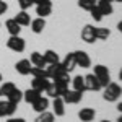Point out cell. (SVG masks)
<instances>
[{"label": "cell", "instance_id": "obj_1", "mask_svg": "<svg viewBox=\"0 0 122 122\" xmlns=\"http://www.w3.org/2000/svg\"><path fill=\"white\" fill-rule=\"evenodd\" d=\"M122 94V88L121 85L117 83H111L107 85V86H104V93H103V98L106 101H109V103H114V101H117L119 98H121Z\"/></svg>", "mask_w": 122, "mask_h": 122}, {"label": "cell", "instance_id": "obj_2", "mask_svg": "<svg viewBox=\"0 0 122 122\" xmlns=\"http://www.w3.org/2000/svg\"><path fill=\"white\" fill-rule=\"evenodd\" d=\"M93 75L98 78V81H99V85H101V88H104V86H107V85L111 83V73H109L107 67L96 65V67H94V73H93Z\"/></svg>", "mask_w": 122, "mask_h": 122}, {"label": "cell", "instance_id": "obj_3", "mask_svg": "<svg viewBox=\"0 0 122 122\" xmlns=\"http://www.w3.org/2000/svg\"><path fill=\"white\" fill-rule=\"evenodd\" d=\"M46 72H47V76L52 78V80H56V78H62V76H68V72L62 67L60 62L52 64V65H49V67L46 65Z\"/></svg>", "mask_w": 122, "mask_h": 122}, {"label": "cell", "instance_id": "obj_4", "mask_svg": "<svg viewBox=\"0 0 122 122\" xmlns=\"http://www.w3.org/2000/svg\"><path fill=\"white\" fill-rule=\"evenodd\" d=\"M7 47L11 49V51H15V52H23L25 47H26V42L20 36H10L8 41H7Z\"/></svg>", "mask_w": 122, "mask_h": 122}, {"label": "cell", "instance_id": "obj_5", "mask_svg": "<svg viewBox=\"0 0 122 122\" xmlns=\"http://www.w3.org/2000/svg\"><path fill=\"white\" fill-rule=\"evenodd\" d=\"M81 98H83V93L75 91V90H67L65 93L62 94L64 103H68V104H76V103H80V101H81Z\"/></svg>", "mask_w": 122, "mask_h": 122}, {"label": "cell", "instance_id": "obj_6", "mask_svg": "<svg viewBox=\"0 0 122 122\" xmlns=\"http://www.w3.org/2000/svg\"><path fill=\"white\" fill-rule=\"evenodd\" d=\"M75 60H76V67H81V68H90L91 65V59L90 56L85 52V51H75Z\"/></svg>", "mask_w": 122, "mask_h": 122}, {"label": "cell", "instance_id": "obj_7", "mask_svg": "<svg viewBox=\"0 0 122 122\" xmlns=\"http://www.w3.org/2000/svg\"><path fill=\"white\" fill-rule=\"evenodd\" d=\"M16 107H18V104L11 103V101H3V99H0V117H3V116H13L15 111H16Z\"/></svg>", "mask_w": 122, "mask_h": 122}, {"label": "cell", "instance_id": "obj_8", "mask_svg": "<svg viewBox=\"0 0 122 122\" xmlns=\"http://www.w3.org/2000/svg\"><path fill=\"white\" fill-rule=\"evenodd\" d=\"M81 39H83L85 42H88V44H93L94 41H98L96 39V28L91 26V25H86L81 29Z\"/></svg>", "mask_w": 122, "mask_h": 122}, {"label": "cell", "instance_id": "obj_9", "mask_svg": "<svg viewBox=\"0 0 122 122\" xmlns=\"http://www.w3.org/2000/svg\"><path fill=\"white\" fill-rule=\"evenodd\" d=\"M51 13H52V2L51 0H46V2L36 5V15H39L41 18H46Z\"/></svg>", "mask_w": 122, "mask_h": 122}, {"label": "cell", "instance_id": "obj_10", "mask_svg": "<svg viewBox=\"0 0 122 122\" xmlns=\"http://www.w3.org/2000/svg\"><path fill=\"white\" fill-rule=\"evenodd\" d=\"M15 68H16V72H18L20 75H29L31 68H33V64L29 62V59H21V60L16 62Z\"/></svg>", "mask_w": 122, "mask_h": 122}, {"label": "cell", "instance_id": "obj_11", "mask_svg": "<svg viewBox=\"0 0 122 122\" xmlns=\"http://www.w3.org/2000/svg\"><path fill=\"white\" fill-rule=\"evenodd\" d=\"M83 78H85V88H86V90H90V91H99V90H101V85H99L98 78H96L93 73L83 76Z\"/></svg>", "mask_w": 122, "mask_h": 122}, {"label": "cell", "instance_id": "obj_12", "mask_svg": "<svg viewBox=\"0 0 122 122\" xmlns=\"http://www.w3.org/2000/svg\"><path fill=\"white\" fill-rule=\"evenodd\" d=\"M52 109H54V116H64L65 114V103L62 99V96H57L54 98V103H52Z\"/></svg>", "mask_w": 122, "mask_h": 122}, {"label": "cell", "instance_id": "obj_13", "mask_svg": "<svg viewBox=\"0 0 122 122\" xmlns=\"http://www.w3.org/2000/svg\"><path fill=\"white\" fill-rule=\"evenodd\" d=\"M68 83H70V76H62V78H56L54 80V85L57 86V91H59L60 96L68 90Z\"/></svg>", "mask_w": 122, "mask_h": 122}, {"label": "cell", "instance_id": "obj_14", "mask_svg": "<svg viewBox=\"0 0 122 122\" xmlns=\"http://www.w3.org/2000/svg\"><path fill=\"white\" fill-rule=\"evenodd\" d=\"M5 28L10 33V36H20V31H21V26L15 21V18H10L5 21Z\"/></svg>", "mask_w": 122, "mask_h": 122}, {"label": "cell", "instance_id": "obj_15", "mask_svg": "<svg viewBox=\"0 0 122 122\" xmlns=\"http://www.w3.org/2000/svg\"><path fill=\"white\" fill-rule=\"evenodd\" d=\"M31 31L33 33H36V34H41L42 31H44V28H46V20L41 18V16H38L36 20H31Z\"/></svg>", "mask_w": 122, "mask_h": 122}, {"label": "cell", "instance_id": "obj_16", "mask_svg": "<svg viewBox=\"0 0 122 122\" xmlns=\"http://www.w3.org/2000/svg\"><path fill=\"white\" fill-rule=\"evenodd\" d=\"M29 62L33 64V67H39V68H46V60H44V56L41 52H33L31 57H29Z\"/></svg>", "mask_w": 122, "mask_h": 122}, {"label": "cell", "instance_id": "obj_17", "mask_svg": "<svg viewBox=\"0 0 122 122\" xmlns=\"http://www.w3.org/2000/svg\"><path fill=\"white\" fill-rule=\"evenodd\" d=\"M41 96H42V94L39 93L38 90H34V88H29V90H26V91L23 93V99H25V101H26L28 104H33L34 101H36V99H38V98H41Z\"/></svg>", "mask_w": 122, "mask_h": 122}, {"label": "cell", "instance_id": "obj_18", "mask_svg": "<svg viewBox=\"0 0 122 122\" xmlns=\"http://www.w3.org/2000/svg\"><path fill=\"white\" fill-rule=\"evenodd\" d=\"M31 106H33V109H34L36 112H44V111H47V107H49V99L41 96V98H38Z\"/></svg>", "mask_w": 122, "mask_h": 122}, {"label": "cell", "instance_id": "obj_19", "mask_svg": "<svg viewBox=\"0 0 122 122\" xmlns=\"http://www.w3.org/2000/svg\"><path fill=\"white\" fill-rule=\"evenodd\" d=\"M96 7L99 8V11L103 13V16H109V15H112V3L111 2H104V0H98V3H96Z\"/></svg>", "mask_w": 122, "mask_h": 122}, {"label": "cell", "instance_id": "obj_20", "mask_svg": "<svg viewBox=\"0 0 122 122\" xmlns=\"http://www.w3.org/2000/svg\"><path fill=\"white\" fill-rule=\"evenodd\" d=\"M94 116H96V111L91 109V107H85L78 112V117H80L81 122H91L94 119Z\"/></svg>", "mask_w": 122, "mask_h": 122}, {"label": "cell", "instance_id": "obj_21", "mask_svg": "<svg viewBox=\"0 0 122 122\" xmlns=\"http://www.w3.org/2000/svg\"><path fill=\"white\" fill-rule=\"evenodd\" d=\"M15 21L18 23L20 26H29V23H31V16H29V13L26 11V10H21L20 13H16Z\"/></svg>", "mask_w": 122, "mask_h": 122}, {"label": "cell", "instance_id": "obj_22", "mask_svg": "<svg viewBox=\"0 0 122 122\" xmlns=\"http://www.w3.org/2000/svg\"><path fill=\"white\" fill-rule=\"evenodd\" d=\"M62 67L65 68L68 73H70V72H72V70L76 67V60H75V54H73V52L67 54V57L64 59V62H62Z\"/></svg>", "mask_w": 122, "mask_h": 122}, {"label": "cell", "instance_id": "obj_23", "mask_svg": "<svg viewBox=\"0 0 122 122\" xmlns=\"http://www.w3.org/2000/svg\"><path fill=\"white\" fill-rule=\"evenodd\" d=\"M47 85H49V78H34L33 83H31V88H34V90H38L39 93H42Z\"/></svg>", "mask_w": 122, "mask_h": 122}, {"label": "cell", "instance_id": "obj_24", "mask_svg": "<svg viewBox=\"0 0 122 122\" xmlns=\"http://www.w3.org/2000/svg\"><path fill=\"white\" fill-rule=\"evenodd\" d=\"M72 85H73V90L75 91H80V93H85L86 91V88H85V78L81 75H76L72 80Z\"/></svg>", "mask_w": 122, "mask_h": 122}, {"label": "cell", "instance_id": "obj_25", "mask_svg": "<svg viewBox=\"0 0 122 122\" xmlns=\"http://www.w3.org/2000/svg\"><path fill=\"white\" fill-rule=\"evenodd\" d=\"M42 56H44V60H46L47 65H52V64H57V62H59V54L54 52V51H51V49L46 51Z\"/></svg>", "mask_w": 122, "mask_h": 122}, {"label": "cell", "instance_id": "obj_26", "mask_svg": "<svg viewBox=\"0 0 122 122\" xmlns=\"http://www.w3.org/2000/svg\"><path fill=\"white\" fill-rule=\"evenodd\" d=\"M56 116L52 112H49V111H44V112H39V116L36 117V121L34 122H54L56 119H54Z\"/></svg>", "mask_w": 122, "mask_h": 122}, {"label": "cell", "instance_id": "obj_27", "mask_svg": "<svg viewBox=\"0 0 122 122\" xmlns=\"http://www.w3.org/2000/svg\"><path fill=\"white\" fill-rule=\"evenodd\" d=\"M7 99L11 101V103H15V104H20V101L23 99V91H20L18 88H15V90L8 94V98H7Z\"/></svg>", "mask_w": 122, "mask_h": 122}, {"label": "cell", "instance_id": "obj_28", "mask_svg": "<svg viewBox=\"0 0 122 122\" xmlns=\"http://www.w3.org/2000/svg\"><path fill=\"white\" fill-rule=\"evenodd\" d=\"M15 88H16V86H15L13 83H10V81L8 83H3L2 86H0V96H2V98H8V94L11 93Z\"/></svg>", "mask_w": 122, "mask_h": 122}, {"label": "cell", "instance_id": "obj_29", "mask_svg": "<svg viewBox=\"0 0 122 122\" xmlns=\"http://www.w3.org/2000/svg\"><path fill=\"white\" fill-rule=\"evenodd\" d=\"M96 3H98V0H78V7L86 11H90L93 7H96Z\"/></svg>", "mask_w": 122, "mask_h": 122}, {"label": "cell", "instance_id": "obj_30", "mask_svg": "<svg viewBox=\"0 0 122 122\" xmlns=\"http://www.w3.org/2000/svg\"><path fill=\"white\" fill-rule=\"evenodd\" d=\"M44 93H47V96H49V98H52V99H54V98H57V96H60V94H59V91H57V86L54 83H51V81H49V85L46 86Z\"/></svg>", "mask_w": 122, "mask_h": 122}, {"label": "cell", "instance_id": "obj_31", "mask_svg": "<svg viewBox=\"0 0 122 122\" xmlns=\"http://www.w3.org/2000/svg\"><path fill=\"white\" fill-rule=\"evenodd\" d=\"M31 75L34 76V78H49L46 68H39V67H33L31 68Z\"/></svg>", "mask_w": 122, "mask_h": 122}, {"label": "cell", "instance_id": "obj_32", "mask_svg": "<svg viewBox=\"0 0 122 122\" xmlns=\"http://www.w3.org/2000/svg\"><path fill=\"white\" fill-rule=\"evenodd\" d=\"M111 36V31L107 28H96V39H107Z\"/></svg>", "mask_w": 122, "mask_h": 122}, {"label": "cell", "instance_id": "obj_33", "mask_svg": "<svg viewBox=\"0 0 122 122\" xmlns=\"http://www.w3.org/2000/svg\"><path fill=\"white\" fill-rule=\"evenodd\" d=\"M90 13H91V16H93L94 21H101V20H103V13L99 11L98 7H93V8L90 10Z\"/></svg>", "mask_w": 122, "mask_h": 122}, {"label": "cell", "instance_id": "obj_34", "mask_svg": "<svg viewBox=\"0 0 122 122\" xmlns=\"http://www.w3.org/2000/svg\"><path fill=\"white\" fill-rule=\"evenodd\" d=\"M18 5H20L21 10H28V8H31L34 3H33V0H18Z\"/></svg>", "mask_w": 122, "mask_h": 122}, {"label": "cell", "instance_id": "obj_35", "mask_svg": "<svg viewBox=\"0 0 122 122\" xmlns=\"http://www.w3.org/2000/svg\"><path fill=\"white\" fill-rule=\"evenodd\" d=\"M7 10H8V5H7L3 0H0V15H3Z\"/></svg>", "mask_w": 122, "mask_h": 122}, {"label": "cell", "instance_id": "obj_36", "mask_svg": "<svg viewBox=\"0 0 122 122\" xmlns=\"http://www.w3.org/2000/svg\"><path fill=\"white\" fill-rule=\"evenodd\" d=\"M7 122H26L23 117H13V119H8Z\"/></svg>", "mask_w": 122, "mask_h": 122}, {"label": "cell", "instance_id": "obj_37", "mask_svg": "<svg viewBox=\"0 0 122 122\" xmlns=\"http://www.w3.org/2000/svg\"><path fill=\"white\" fill-rule=\"evenodd\" d=\"M42 2H46V0H33L34 5H39V3H42Z\"/></svg>", "mask_w": 122, "mask_h": 122}, {"label": "cell", "instance_id": "obj_38", "mask_svg": "<svg viewBox=\"0 0 122 122\" xmlns=\"http://www.w3.org/2000/svg\"><path fill=\"white\" fill-rule=\"evenodd\" d=\"M117 111H119V112L122 114V103H119V104H117Z\"/></svg>", "mask_w": 122, "mask_h": 122}, {"label": "cell", "instance_id": "obj_39", "mask_svg": "<svg viewBox=\"0 0 122 122\" xmlns=\"http://www.w3.org/2000/svg\"><path fill=\"white\" fill-rule=\"evenodd\" d=\"M117 29H119V31L122 33V21H119V25H117Z\"/></svg>", "mask_w": 122, "mask_h": 122}, {"label": "cell", "instance_id": "obj_40", "mask_svg": "<svg viewBox=\"0 0 122 122\" xmlns=\"http://www.w3.org/2000/svg\"><path fill=\"white\" fill-rule=\"evenodd\" d=\"M119 80L122 81V68H121V72H119Z\"/></svg>", "mask_w": 122, "mask_h": 122}, {"label": "cell", "instance_id": "obj_41", "mask_svg": "<svg viewBox=\"0 0 122 122\" xmlns=\"http://www.w3.org/2000/svg\"><path fill=\"white\" fill-rule=\"evenodd\" d=\"M117 122H122V114L119 116V119H117Z\"/></svg>", "mask_w": 122, "mask_h": 122}, {"label": "cell", "instance_id": "obj_42", "mask_svg": "<svg viewBox=\"0 0 122 122\" xmlns=\"http://www.w3.org/2000/svg\"><path fill=\"white\" fill-rule=\"evenodd\" d=\"M104 2H111V3H112V0H104Z\"/></svg>", "mask_w": 122, "mask_h": 122}, {"label": "cell", "instance_id": "obj_43", "mask_svg": "<svg viewBox=\"0 0 122 122\" xmlns=\"http://www.w3.org/2000/svg\"><path fill=\"white\" fill-rule=\"evenodd\" d=\"M112 2H122V0H112Z\"/></svg>", "mask_w": 122, "mask_h": 122}, {"label": "cell", "instance_id": "obj_44", "mask_svg": "<svg viewBox=\"0 0 122 122\" xmlns=\"http://www.w3.org/2000/svg\"><path fill=\"white\" fill-rule=\"evenodd\" d=\"M0 81H2V73H0Z\"/></svg>", "mask_w": 122, "mask_h": 122}, {"label": "cell", "instance_id": "obj_45", "mask_svg": "<svg viewBox=\"0 0 122 122\" xmlns=\"http://www.w3.org/2000/svg\"><path fill=\"white\" fill-rule=\"evenodd\" d=\"M103 122H111V121H103Z\"/></svg>", "mask_w": 122, "mask_h": 122}]
</instances>
